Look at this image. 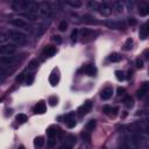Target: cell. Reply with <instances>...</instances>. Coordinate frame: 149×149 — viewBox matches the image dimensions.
I'll return each mask as SVG.
<instances>
[{"label":"cell","mask_w":149,"mask_h":149,"mask_svg":"<svg viewBox=\"0 0 149 149\" xmlns=\"http://www.w3.org/2000/svg\"><path fill=\"white\" fill-rule=\"evenodd\" d=\"M34 112H35L36 114H44V113L47 112V106H45V104H44L43 101L37 102L36 106L34 107Z\"/></svg>","instance_id":"obj_14"},{"label":"cell","mask_w":149,"mask_h":149,"mask_svg":"<svg viewBox=\"0 0 149 149\" xmlns=\"http://www.w3.org/2000/svg\"><path fill=\"white\" fill-rule=\"evenodd\" d=\"M113 6H114V9H116L118 13H122L123 9H125V2H121V1L113 2Z\"/></svg>","instance_id":"obj_17"},{"label":"cell","mask_w":149,"mask_h":149,"mask_svg":"<svg viewBox=\"0 0 149 149\" xmlns=\"http://www.w3.org/2000/svg\"><path fill=\"white\" fill-rule=\"evenodd\" d=\"M125 93H126V90L123 88V87H118V97H122V95H125Z\"/></svg>","instance_id":"obj_36"},{"label":"cell","mask_w":149,"mask_h":149,"mask_svg":"<svg viewBox=\"0 0 149 149\" xmlns=\"http://www.w3.org/2000/svg\"><path fill=\"white\" fill-rule=\"evenodd\" d=\"M148 92H149V84L146 81V83H143V84L141 85V87L137 90V92H136L137 98H139V99H143V98L148 94Z\"/></svg>","instance_id":"obj_10"},{"label":"cell","mask_w":149,"mask_h":149,"mask_svg":"<svg viewBox=\"0 0 149 149\" xmlns=\"http://www.w3.org/2000/svg\"><path fill=\"white\" fill-rule=\"evenodd\" d=\"M48 144H49V147H54V146L56 144V137H55V136H54V137H49Z\"/></svg>","instance_id":"obj_38"},{"label":"cell","mask_w":149,"mask_h":149,"mask_svg":"<svg viewBox=\"0 0 149 149\" xmlns=\"http://www.w3.org/2000/svg\"><path fill=\"white\" fill-rule=\"evenodd\" d=\"M58 29H59V31H65L68 29V22L65 20L61 21L59 24H58Z\"/></svg>","instance_id":"obj_30"},{"label":"cell","mask_w":149,"mask_h":149,"mask_svg":"<svg viewBox=\"0 0 149 149\" xmlns=\"http://www.w3.org/2000/svg\"><path fill=\"white\" fill-rule=\"evenodd\" d=\"M81 136H83V139L86 140V141H90V139H91L90 133H88L87 130H86V132H83V133H81Z\"/></svg>","instance_id":"obj_37"},{"label":"cell","mask_w":149,"mask_h":149,"mask_svg":"<svg viewBox=\"0 0 149 149\" xmlns=\"http://www.w3.org/2000/svg\"><path fill=\"white\" fill-rule=\"evenodd\" d=\"M15 119H16V121H17L19 123H24V122L28 120V116H27L26 114H17Z\"/></svg>","instance_id":"obj_28"},{"label":"cell","mask_w":149,"mask_h":149,"mask_svg":"<svg viewBox=\"0 0 149 149\" xmlns=\"http://www.w3.org/2000/svg\"><path fill=\"white\" fill-rule=\"evenodd\" d=\"M135 63H136V66H137V68H140V69H142V68H143V61H142L141 58H137Z\"/></svg>","instance_id":"obj_40"},{"label":"cell","mask_w":149,"mask_h":149,"mask_svg":"<svg viewBox=\"0 0 149 149\" xmlns=\"http://www.w3.org/2000/svg\"><path fill=\"white\" fill-rule=\"evenodd\" d=\"M33 81H34V74L33 73L24 74V83H26V85H31Z\"/></svg>","instance_id":"obj_24"},{"label":"cell","mask_w":149,"mask_h":149,"mask_svg":"<svg viewBox=\"0 0 149 149\" xmlns=\"http://www.w3.org/2000/svg\"><path fill=\"white\" fill-rule=\"evenodd\" d=\"M132 73H133V71H132V70H129V71H128V77H129V78L132 77Z\"/></svg>","instance_id":"obj_46"},{"label":"cell","mask_w":149,"mask_h":149,"mask_svg":"<svg viewBox=\"0 0 149 149\" xmlns=\"http://www.w3.org/2000/svg\"><path fill=\"white\" fill-rule=\"evenodd\" d=\"M84 72L88 76H95L97 74V69L93 64H87L85 68H84Z\"/></svg>","instance_id":"obj_15"},{"label":"cell","mask_w":149,"mask_h":149,"mask_svg":"<svg viewBox=\"0 0 149 149\" xmlns=\"http://www.w3.org/2000/svg\"><path fill=\"white\" fill-rule=\"evenodd\" d=\"M7 35H8V38L13 42V44H16V45H19V47H23V45H26V44L28 43L27 36H26L22 31L10 29V30H8Z\"/></svg>","instance_id":"obj_1"},{"label":"cell","mask_w":149,"mask_h":149,"mask_svg":"<svg viewBox=\"0 0 149 149\" xmlns=\"http://www.w3.org/2000/svg\"><path fill=\"white\" fill-rule=\"evenodd\" d=\"M37 66H38V61L37 59H31L29 62V64H28V70L33 71V70L37 69Z\"/></svg>","instance_id":"obj_23"},{"label":"cell","mask_w":149,"mask_h":149,"mask_svg":"<svg viewBox=\"0 0 149 149\" xmlns=\"http://www.w3.org/2000/svg\"><path fill=\"white\" fill-rule=\"evenodd\" d=\"M66 123V126L69 127V128H73L74 126H76V120H71V121H68V122H65Z\"/></svg>","instance_id":"obj_41"},{"label":"cell","mask_w":149,"mask_h":149,"mask_svg":"<svg viewBox=\"0 0 149 149\" xmlns=\"http://www.w3.org/2000/svg\"><path fill=\"white\" fill-rule=\"evenodd\" d=\"M123 102H125V105H126V106H127L128 108L133 107V105H134V100H133V98H132L130 95H127V97L125 98Z\"/></svg>","instance_id":"obj_25"},{"label":"cell","mask_w":149,"mask_h":149,"mask_svg":"<svg viewBox=\"0 0 149 149\" xmlns=\"http://www.w3.org/2000/svg\"><path fill=\"white\" fill-rule=\"evenodd\" d=\"M58 80H59L58 74H57V73H55V72H52V73L50 74V77H49V83H50L52 86H55V85H57Z\"/></svg>","instance_id":"obj_19"},{"label":"cell","mask_w":149,"mask_h":149,"mask_svg":"<svg viewBox=\"0 0 149 149\" xmlns=\"http://www.w3.org/2000/svg\"><path fill=\"white\" fill-rule=\"evenodd\" d=\"M57 101H58V99H57L56 97H50V98H49V102H50L51 106L57 105Z\"/></svg>","instance_id":"obj_35"},{"label":"cell","mask_w":149,"mask_h":149,"mask_svg":"<svg viewBox=\"0 0 149 149\" xmlns=\"http://www.w3.org/2000/svg\"><path fill=\"white\" fill-rule=\"evenodd\" d=\"M78 31H79V30H78L77 28H74V29L72 30V33H71V40H72V41H74V42L77 41V37H78Z\"/></svg>","instance_id":"obj_33"},{"label":"cell","mask_w":149,"mask_h":149,"mask_svg":"<svg viewBox=\"0 0 149 149\" xmlns=\"http://www.w3.org/2000/svg\"><path fill=\"white\" fill-rule=\"evenodd\" d=\"M97 9H98L99 14H100V15H102V16H105V17L109 16V15L112 14V10H113L112 6H111L109 3H107V2L99 3V6H98V8H97Z\"/></svg>","instance_id":"obj_5"},{"label":"cell","mask_w":149,"mask_h":149,"mask_svg":"<svg viewBox=\"0 0 149 149\" xmlns=\"http://www.w3.org/2000/svg\"><path fill=\"white\" fill-rule=\"evenodd\" d=\"M7 41H8V35H7L6 33H2V31H0V45L5 44Z\"/></svg>","instance_id":"obj_29"},{"label":"cell","mask_w":149,"mask_h":149,"mask_svg":"<svg viewBox=\"0 0 149 149\" xmlns=\"http://www.w3.org/2000/svg\"><path fill=\"white\" fill-rule=\"evenodd\" d=\"M116 112H118V108H116V107H113V108L111 109V113H109V116H112V118H114V116L116 115Z\"/></svg>","instance_id":"obj_43"},{"label":"cell","mask_w":149,"mask_h":149,"mask_svg":"<svg viewBox=\"0 0 149 149\" xmlns=\"http://www.w3.org/2000/svg\"><path fill=\"white\" fill-rule=\"evenodd\" d=\"M51 14H52V9H51L50 3H48V2L40 3V8H38V15H40V17L48 19V17L51 16Z\"/></svg>","instance_id":"obj_2"},{"label":"cell","mask_w":149,"mask_h":149,"mask_svg":"<svg viewBox=\"0 0 149 149\" xmlns=\"http://www.w3.org/2000/svg\"><path fill=\"white\" fill-rule=\"evenodd\" d=\"M29 6V1H22V0H15L12 2V9L15 12H26L28 9Z\"/></svg>","instance_id":"obj_4"},{"label":"cell","mask_w":149,"mask_h":149,"mask_svg":"<svg viewBox=\"0 0 149 149\" xmlns=\"http://www.w3.org/2000/svg\"><path fill=\"white\" fill-rule=\"evenodd\" d=\"M78 34H80V37L84 40H91L93 38L95 35H97V31L92 30V29H88V28H83L78 31Z\"/></svg>","instance_id":"obj_6"},{"label":"cell","mask_w":149,"mask_h":149,"mask_svg":"<svg viewBox=\"0 0 149 149\" xmlns=\"http://www.w3.org/2000/svg\"><path fill=\"white\" fill-rule=\"evenodd\" d=\"M71 120H74V112H70L64 116V122H68Z\"/></svg>","instance_id":"obj_31"},{"label":"cell","mask_w":149,"mask_h":149,"mask_svg":"<svg viewBox=\"0 0 149 149\" xmlns=\"http://www.w3.org/2000/svg\"><path fill=\"white\" fill-rule=\"evenodd\" d=\"M148 33H149V29H148V23L146 22V23H143V24H142V27L140 28V37H141L142 40L147 38V37H148Z\"/></svg>","instance_id":"obj_16"},{"label":"cell","mask_w":149,"mask_h":149,"mask_svg":"<svg viewBox=\"0 0 149 149\" xmlns=\"http://www.w3.org/2000/svg\"><path fill=\"white\" fill-rule=\"evenodd\" d=\"M9 23H10L12 26L16 27V28H23V29H26V30L30 29L29 24H28L27 21H24L23 19H13V20L9 21Z\"/></svg>","instance_id":"obj_9"},{"label":"cell","mask_w":149,"mask_h":149,"mask_svg":"<svg viewBox=\"0 0 149 149\" xmlns=\"http://www.w3.org/2000/svg\"><path fill=\"white\" fill-rule=\"evenodd\" d=\"M112 94H113V87L108 86V87H105V88L101 91L100 97H101L102 100H108V99L112 97Z\"/></svg>","instance_id":"obj_13"},{"label":"cell","mask_w":149,"mask_h":149,"mask_svg":"<svg viewBox=\"0 0 149 149\" xmlns=\"http://www.w3.org/2000/svg\"><path fill=\"white\" fill-rule=\"evenodd\" d=\"M21 16L27 21H36L40 19L38 12H34V10H26V12L21 13Z\"/></svg>","instance_id":"obj_7"},{"label":"cell","mask_w":149,"mask_h":149,"mask_svg":"<svg viewBox=\"0 0 149 149\" xmlns=\"http://www.w3.org/2000/svg\"><path fill=\"white\" fill-rule=\"evenodd\" d=\"M23 78H24V73H20V76H17L16 80H17V81H21V80H22Z\"/></svg>","instance_id":"obj_44"},{"label":"cell","mask_w":149,"mask_h":149,"mask_svg":"<svg viewBox=\"0 0 149 149\" xmlns=\"http://www.w3.org/2000/svg\"><path fill=\"white\" fill-rule=\"evenodd\" d=\"M115 77H116V79L120 80V81H122V80L126 79L125 72H123V71H120V70H116V71H115Z\"/></svg>","instance_id":"obj_27"},{"label":"cell","mask_w":149,"mask_h":149,"mask_svg":"<svg viewBox=\"0 0 149 149\" xmlns=\"http://www.w3.org/2000/svg\"><path fill=\"white\" fill-rule=\"evenodd\" d=\"M98 6H99V3L97 1H90L88 2V7H91V8H98Z\"/></svg>","instance_id":"obj_39"},{"label":"cell","mask_w":149,"mask_h":149,"mask_svg":"<svg viewBox=\"0 0 149 149\" xmlns=\"http://www.w3.org/2000/svg\"><path fill=\"white\" fill-rule=\"evenodd\" d=\"M91 109H92V102L90 101V100H87V101H85L79 108H78V115L79 116H84V115H86L88 112H91Z\"/></svg>","instance_id":"obj_8"},{"label":"cell","mask_w":149,"mask_h":149,"mask_svg":"<svg viewBox=\"0 0 149 149\" xmlns=\"http://www.w3.org/2000/svg\"><path fill=\"white\" fill-rule=\"evenodd\" d=\"M56 51H57L56 47L50 45V44L49 45H45L44 49H43V56H45V57H52L56 54Z\"/></svg>","instance_id":"obj_11"},{"label":"cell","mask_w":149,"mask_h":149,"mask_svg":"<svg viewBox=\"0 0 149 149\" xmlns=\"http://www.w3.org/2000/svg\"><path fill=\"white\" fill-rule=\"evenodd\" d=\"M133 44H134V42H133V40L129 37V38H127L126 40V42H125V44H123V50H130L132 48H133Z\"/></svg>","instance_id":"obj_22"},{"label":"cell","mask_w":149,"mask_h":149,"mask_svg":"<svg viewBox=\"0 0 149 149\" xmlns=\"http://www.w3.org/2000/svg\"><path fill=\"white\" fill-rule=\"evenodd\" d=\"M16 51V47L13 43H5L0 45V55L2 56H12Z\"/></svg>","instance_id":"obj_3"},{"label":"cell","mask_w":149,"mask_h":149,"mask_svg":"<svg viewBox=\"0 0 149 149\" xmlns=\"http://www.w3.org/2000/svg\"><path fill=\"white\" fill-rule=\"evenodd\" d=\"M95 125H97V121L95 120H90L87 123H86V130L87 132H91L95 128Z\"/></svg>","instance_id":"obj_26"},{"label":"cell","mask_w":149,"mask_h":149,"mask_svg":"<svg viewBox=\"0 0 149 149\" xmlns=\"http://www.w3.org/2000/svg\"><path fill=\"white\" fill-rule=\"evenodd\" d=\"M43 144H44V139H43L42 136H37V137L34 140V146H35L36 148H42Z\"/></svg>","instance_id":"obj_20"},{"label":"cell","mask_w":149,"mask_h":149,"mask_svg":"<svg viewBox=\"0 0 149 149\" xmlns=\"http://www.w3.org/2000/svg\"><path fill=\"white\" fill-rule=\"evenodd\" d=\"M129 23H132V24H135V23H136V21H135L134 19H132V20H129Z\"/></svg>","instance_id":"obj_45"},{"label":"cell","mask_w":149,"mask_h":149,"mask_svg":"<svg viewBox=\"0 0 149 149\" xmlns=\"http://www.w3.org/2000/svg\"><path fill=\"white\" fill-rule=\"evenodd\" d=\"M139 13H140V15H142V16H146V15H148V13H149L148 6L141 7V8H140V10H139Z\"/></svg>","instance_id":"obj_32"},{"label":"cell","mask_w":149,"mask_h":149,"mask_svg":"<svg viewBox=\"0 0 149 149\" xmlns=\"http://www.w3.org/2000/svg\"><path fill=\"white\" fill-rule=\"evenodd\" d=\"M52 41L56 43V44H61L62 43V37L59 35H54L52 36Z\"/></svg>","instance_id":"obj_34"},{"label":"cell","mask_w":149,"mask_h":149,"mask_svg":"<svg viewBox=\"0 0 149 149\" xmlns=\"http://www.w3.org/2000/svg\"><path fill=\"white\" fill-rule=\"evenodd\" d=\"M65 3L69 5V6H71V7H73V8H79V7L83 6V2H81V1H78V0H74V1H66Z\"/></svg>","instance_id":"obj_21"},{"label":"cell","mask_w":149,"mask_h":149,"mask_svg":"<svg viewBox=\"0 0 149 149\" xmlns=\"http://www.w3.org/2000/svg\"><path fill=\"white\" fill-rule=\"evenodd\" d=\"M111 109H112V107L111 106H104V113L105 114H107V115H109V113H111Z\"/></svg>","instance_id":"obj_42"},{"label":"cell","mask_w":149,"mask_h":149,"mask_svg":"<svg viewBox=\"0 0 149 149\" xmlns=\"http://www.w3.org/2000/svg\"><path fill=\"white\" fill-rule=\"evenodd\" d=\"M17 149H24V147H23V146H20V147L17 148Z\"/></svg>","instance_id":"obj_47"},{"label":"cell","mask_w":149,"mask_h":149,"mask_svg":"<svg viewBox=\"0 0 149 149\" xmlns=\"http://www.w3.org/2000/svg\"><path fill=\"white\" fill-rule=\"evenodd\" d=\"M121 58H122V56H121L120 54H118V52H113V54H111V55L108 56V61H109V62H113V63L121 61Z\"/></svg>","instance_id":"obj_18"},{"label":"cell","mask_w":149,"mask_h":149,"mask_svg":"<svg viewBox=\"0 0 149 149\" xmlns=\"http://www.w3.org/2000/svg\"><path fill=\"white\" fill-rule=\"evenodd\" d=\"M106 24L112 29H123L126 27L125 22H121V21H111V22H106Z\"/></svg>","instance_id":"obj_12"}]
</instances>
